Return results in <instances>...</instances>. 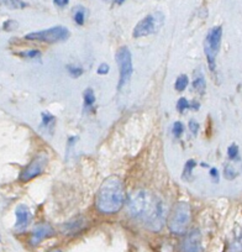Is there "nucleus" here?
Returning a JSON list of instances; mask_svg holds the SVG:
<instances>
[{
	"mask_svg": "<svg viewBox=\"0 0 242 252\" xmlns=\"http://www.w3.org/2000/svg\"><path fill=\"white\" fill-rule=\"evenodd\" d=\"M109 70H110L109 65H107V63H102V65L98 67V70H96V72H98V74H100V75H102V74L105 75V74H108V73H109Z\"/></svg>",
	"mask_w": 242,
	"mask_h": 252,
	"instance_id": "c756f323",
	"label": "nucleus"
},
{
	"mask_svg": "<svg viewBox=\"0 0 242 252\" xmlns=\"http://www.w3.org/2000/svg\"><path fill=\"white\" fill-rule=\"evenodd\" d=\"M210 177L213 178V181L215 183L219 182V171H218L215 167H213V168L210 169Z\"/></svg>",
	"mask_w": 242,
	"mask_h": 252,
	"instance_id": "7c9ffc66",
	"label": "nucleus"
},
{
	"mask_svg": "<svg viewBox=\"0 0 242 252\" xmlns=\"http://www.w3.org/2000/svg\"><path fill=\"white\" fill-rule=\"evenodd\" d=\"M15 213H16L15 230L16 231L21 232L30 225L32 219V214L31 211L29 210V208L25 206H19L18 208H16Z\"/></svg>",
	"mask_w": 242,
	"mask_h": 252,
	"instance_id": "f8f14e48",
	"label": "nucleus"
},
{
	"mask_svg": "<svg viewBox=\"0 0 242 252\" xmlns=\"http://www.w3.org/2000/svg\"><path fill=\"white\" fill-rule=\"evenodd\" d=\"M237 176H239V171H237L236 167H235L234 164H231V163L225 164V167H224V177L226 178V180L232 181V180H235V178H236Z\"/></svg>",
	"mask_w": 242,
	"mask_h": 252,
	"instance_id": "6ab92c4d",
	"label": "nucleus"
},
{
	"mask_svg": "<svg viewBox=\"0 0 242 252\" xmlns=\"http://www.w3.org/2000/svg\"><path fill=\"white\" fill-rule=\"evenodd\" d=\"M83 100H84V108L89 109L90 107H93L94 103H95V94L91 88H88L84 91L83 93Z\"/></svg>",
	"mask_w": 242,
	"mask_h": 252,
	"instance_id": "a211bd4d",
	"label": "nucleus"
},
{
	"mask_svg": "<svg viewBox=\"0 0 242 252\" xmlns=\"http://www.w3.org/2000/svg\"><path fill=\"white\" fill-rule=\"evenodd\" d=\"M188 84H189V79H188L187 75L180 74L177 78V81H176L175 87L178 92H183L185 88H187Z\"/></svg>",
	"mask_w": 242,
	"mask_h": 252,
	"instance_id": "412c9836",
	"label": "nucleus"
},
{
	"mask_svg": "<svg viewBox=\"0 0 242 252\" xmlns=\"http://www.w3.org/2000/svg\"><path fill=\"white\" fill-rule=\"evenodd\" d=\"M47 163H48V156L47 154H40L32 160L29 163V166H26V168L23 169L20 174V181L21 182H29L32 178L37 177L46 168Z\"/></svg>",
	"mask_w": 242,
	"mask_h": 252,
	"instance_id": "6e6552de",
	"label": "nucleus"
},
{
	"mask_svg": "<svg viewBox=\"0 0 242 252\" xmlns=\"http://www.w3.org/2000/svg\"><path fill=\"white\" fill-rule=\"evenodd\" d=\"M53 234H55V230H53V228L50 225V224H47V223L37 224V225L34 228V230H32L30 244H31L32 246H37V245L41 244L44 239L51 237Z\"/></svg>",
	"mask_w": 242,
	"mask_h": 252,
	"instance_id": "9b49d317",
	"label": "nucleus"
},
{
	"mask_svg": "<svg viewBox=\"0 0 242 252\" xmlns=\"http://www.w3.org/2000/svg\"><path fill=\"white\" fill-rule=\"evenodd\" d=\"M145 223L150 231L158 232L163 229L164 223H166V206H164L163 200L156 198L152 202Z\"/></svg>",
	"mask_w": 242,
	"mask_h": 252,
	"instance_id": "20e7f679",
	"label": "nucleus"
},
{
	"mask_svg": "<svg viewBox=\"0 0 242 252\" xmlns=\"http://www.w3.org/2000/svg\"><path fill=\"white\" fill-rule=\"evenodd\" d=\"M124 203L123 183L116 176L107 178L100 185L95 198L96 209L103 214H115Z\"/></svg>",
	"mask_w": 242,
	"mask_h": 252,
	"instance_id": "f257e3e1",
	"label": "nucleus"
},
{
	"mask_svg": "<svg viewBox=\"0 0 242 252\" xmlns=\"http://www.w3.org/2000/svg\"><path fill=\"white\" fill-rule=\"evenodd\" d=\"M197 162L194 160H188L187 163L184 164V168L182 172V180L185 182H190L193 180V171L196 168Z\"/></svg>",
	"mask_w": 242,
	"mask_h": 252,
	"instance_id": "f3484780",
	"label": "nucleus"
},
{
	"mask_svg": "<svg viewBox=\"0 0 242 252\" xmlns=\"http://www.w3.org/2000/svg\"><path fill=\"white\" fill-rule=\"evenodd\" d=\"M227 252H242V228L236 226L234 230V236L227 246Z\"/></svg>",
	"mask_w": 242,
	"mask_h": 252,
	"instance_id": "ddd939ff",
	"label": "nucleus"
},
{
	"mask_svg": "<svg viewBox=\"0 0 242 252\" xmlns=\"http://www.w3.org/2000/svg\"><path fill=\"white\" fill-rule=\"evenodd\" d=\"M20 56L21 57L30 58V60H40L41 58V52L37 51V49H29V51L21 52Z\"/></svg>",
	"mask_w": 242,
	"mask_h": 252,
	"instance_id": "393cba45",
	"label": "nucleus"
},
{
	"mask_svg": "<svg viewBox=\"0 0 242 252\" xmlns=\"http://www.w3.org/2000/svg\"><path fill=\"white\" fill-rule=\"evenodd\" d=\"M221 39H222V27L215 26L208 32L204 41V52L206 55V60H208V65L210 70H215L216 67V56L220 51V46H221Z\"/></svg>",
	"mask_w": 242,
	"mask_h": 252,
	"instance_id": "7ed1b4c3",
	"label": "nucleus"
},
{
	"mask_svg": "<svg viewBox=\"0 0 242 252\" xmlns=\"http://www.w3.org/2000/svg\"><path fill=\"white\" fill-rule=\"evenodd\" d=\"M180 252H203L201 234L198 229H194L184 237L180 245Z\"/></svg>",
	"mask_w": 242,
	"mask_h": 252,
	"instance_id": "9d476101",
	"label": "nucleus"
},
{
	"mask_svg": "<svg viewBox=\"0 0 242 252\" xmlns=\"http://www.w3.org/2000/svg\"><path fill=\"white\" fill-rule=\"evenodd\" d=\"M129 213L133 218H138L142 214L146 213V210L149 209V197H147L146 190H136L135 193H132L129 199Z\"/></svg>",
	"mask_w": 242,
	"mask_h": 252,
	"instance_id": "1a4fd4ad",
	"label": "nucleus"
},
{
	"mask_svg": "<svg viewBox=\"0 0 242 252\" xmlns=\"http://www.w3.org/2000/svg\"><path fill=\"white\" fill-rule=\"evenodd\" d=\"M69 37V31L67 27L65 26H55L51 29L42 30V31L31 32L25 36L26 40H31V41H44V42H60L66 41Z\"/></svg>",
	"mask_w": 242,
	"mask_h": 252,
	"instance_id": "0eeeda50",
	"label": "nucleus"
},
{
	"mask_svg": "<svg viewBox=\"0 0 242 252\" xmlns=\"http://www.w3.org/2000/svg\"><path fill=\"white\" fill-rule=\"evenodd\" d=\"M116 63L119 66L120 72L119 89H121L130 82L131 75H132V58H131V52L128 47H120L117 49Z\"/></svg>",
	"mask_w": 242,
	"mask_h": 252,
	"instance_id": "423d86ee",
	"label": "nucleus"
},
{
	"mask_svg": "<svg viewBox=\"0 0 242 252\" xmlns=\"http://www.w3.org/2000/svg\"><path fill=\"white\" fill-rule=\"evenodd\" d=\"M199 128H200V126H199V122L197 121V120H194V119L190 120V121H189V130H190V133H192L193 136L198 135Z\"/></svg>",
	"mask_w": 242,
	"mask_h": 252,
	"instance_id": "c85d7f7f",
	"label": "nucleus"
},
{
	"mask_svg": "<svg viewBox=\"0 0 242 252\" xmlns=\"http://www.w3.org/2000/svg\"><path fill=\"white\" fill-rule=\"evenodd\" d=\"M124 1H125V0H115V3H116L117 5H121V4H123Z\"/></svg>",
	"mask_w": 242,
	"mask_h": 252,
	"instance_id": "72a5a7b5",
	"label": "nucleus"
},
{
	"mask_svg": "<svg viewBox=\"0 0 242 252\" xmlns=\"http://www.w3.org/2000/svg\"><path fill=\"white\" fill-rule=\"evenodd\" d=\"M84 225V219H76V220L70 221V223L65 224L62 226V230H65V232L67 234H74L78 230H81Z\"/></svg>",
	"mask_w": 242,
	"mask_h": 252,
	"instance_id": "dca6fc26",
	"label": "nucleus"
},
{
	"mask_svg": "<svg viewBox=\"0 0 242 252\" xmlns=\"http://www.w3.org/2000/svg\"><path fill=\"white\" fill-rule=\"evenodd\" d=\"M193 88L197 93L204 94L205 93L206 88V82L205 77H204V73L201 69H197L194 72V79H193Z\"/></svg>",
	"mask_w": 242,
	"mask_h": 252,
	"instance_id": "4468645a",
	"label": "nucleus"
},
{
	"mask_svg": "<svg viewBox=\"0 0 242 252\" xmlns=\"http://www.w3.org/2000/svg\"><path fill=\"white\" fill-rule=\"evenodd\" d=\"M73 19L79 26L84 25V23H86V10L83 8H77L76 11H74Z\"/></svg>",
	"mask_w": 242,
	"mask_h": 252,
	"instance_id": "4be33fe9",
	"label": "nucleus"
},
{
	"mask_svg": "<svg viewBox=\"0 0 242 252\" xmlns=\"http://www.w3.org/2000/svg\"><path fill=\"white\" fill-rule=\"evenodd\" d=\"M189 109L198 110V109H199V103H197V102H193L192 104H190V108H189Z\"/></svg>",
	"mask_w": 242,
	"mask_h": 252,
	"instance_id": "473e14b6",
	"label": "nucleus"
},
{
	"mask_svg": "<svg viewBox=\"0 0 242 252\" xmlns=\"http://www.w3.org/2000/svg\"><path fill=\"white\" fill-rule=\"evenodd\" d=\"M239 155H240V150H239V146L236 143H231L227 148V156L231 161H236L239 160Z\"/></svg>",
	"mask_w": 242,
	"mask_h": 252,
	"instance_id": "5701e85b",
	"label": "nucleus"
},
{
	"mask_svg": "<svg viewBox=\"0 0 242 252\" xmlns=\"http://www.w3.org/2000/svg\"><path fill=\"white\" fill-rule=\"evenodd\" d=\"M53 3L58 6V8H65L68 5L69 0H53Z\"/></svg>",
	"mask_w": 242,
	"mask_h": 252,
	"instance_id": "2f4dec72",
	"label": "nucleus"
},
{
	"mask_svg": "<svg viewBox=\"0 0 242 252\" xmlns=\"http://www.w3.org/2000/svg\"><path fill=\"white\" fill-rule=\"evenodd\" d=\"M164 23V15L159 11L154 14H150L146 18L142 19L133 29V37L149 36V35L156 34Z\"/></svg>",
	"mask_w": 242,
	"mask_h": 252,
	"instance_id": "39448f33",
	"label": "nucleus"
},
{
	"mask_svg": "<svg viewBox=\"0 0 242 252\" xmlns=\"http://www.w3.org/2000/svg\"><path fill=\"white\" fill-rule=\"evenodd\" d=\"M189 108H190V104L185 98H180L179 100L177 102L178 113H182L183 114V113H184L187 109H189Z\"/></svg>",
	"mask_w": 242,
	"mask_h": 252,
	"instance_id": "bb28decb",
	"label": "nucleus"
},
{
	"mask_svg": "<svg viewBox=\"0 0 242 252\" xmlns=\"http://www.w3.org/2000/svg\"><path fill=\"white\" fill-rule=\"evenodd\" d=\"M42 116V122H41V128L47 130L50 134H52L53 128H55V124H56V117L53 116L52 114L50 113H42L41 114Z\"/></svg>",
	"mask_w": 242,
	"mask_h": 252,
	"instance_id": "2eb2a0df",
	"label": "nucleus"
},
{
	"mask_svg": "<svg viewBox=\"0 0 242 252\" xmlns=\"http://www.w3.org/2000/svg\"><path fill=\"white\" fill-rule=\"evenodd\" d=\"M48 252H62V251H61V250H58V249H56V250H51V251H48Z\"/></svg>",
	"mask_w": 242,
	"mask_h": 252,
	"instance_id": "f704fd0d",
	"label": "nucleus"
},
{
	"mask_svg": "<svg viewBox=\"0 0 242 252\" xmlns=\"http://www.w3.org/2000/svg\"><path fill=\"white\" fill-rule=\"evenodd\" d=\"M19 26V23H16L15 20H8L4 23L3 25V29L5 30V31H13V30H16Z\"/></svg>",
	"mask_w": 242,
	"mask_h": 252,
	"instance_id": "cd10ccee",
	"label": "nucleus"
},
{
	"mask_svg": "<svg viewBox=\"0 0 242 252\" xmlns=\"http://www.w3.org/2000/svg\"><path fill=\"white\" fill-rule=\"evenodd\" d=\"M172 133L176 137H180L182 134L184 133V125L180 121H176L172 126Z\"/></svg>",
	"mask_w": 242,
	"mask_h": 252,
	"instance_id": "a878e982",
	"label": "nucleus"
},
{
	"mask_svg": "<svg viewBox=\"0 0 242 252\" xmlns=\"http://www.w3.org/2000/svg\"><path fill=\"white\" fill-rule=\"evenodd\" d=\"M67 72L70 77H73V78H78L83 74V68L78 67V66H67Z\"/></svg>",
	"mask_w": 242,
	"mask_h": 252,
	"instance_id": "b1692460",
	"label": "nucleus"
},
{
	"mask_svg": "<svg viewBox=\"0 0 242 252\" xmlns=\"http://www.w3.org/2000/svg\"><path fill=\"white\" fill-rule=\"evenodd\" d=\"M4 4H5L9 9H13V10L23 9L29 5V4L25 3V1H22V0H4Z\"/></svg>",
	"mask_w": 242,
	"mask_h": 252,
	"instance_id": "aec40b11",
	"label": "nucleus"
},
{
	"mask_svg": "<svg viewBox=\"0 0 242 252\" xmlns=\"http://www.w3.org/2000/svg\"><path fill=\"white\" fill-rule=\"evenodd\" d=\"M190 220H192V210L189 204L185 202H179L176 204L169 215L168 228L172 234L183 235L187 231Z\"/></svg>",
	"mask_w": 242,
	"mask_h": 252,
	"instance_id": "f03ea898",
	"label": "nucleus"
}]
</instances>
